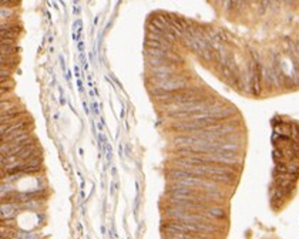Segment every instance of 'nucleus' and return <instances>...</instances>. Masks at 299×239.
I'll return each mask as SVG.
<instances>
[{"mask_svg":"<svg viewBox=\"0 0 299 239\" xmlns=\"http://www.w3.org/2000/svg\"><path fill=\"white\" fill-rule=\"evenodd\" d=\"M155 84H157L155 88L161 90L162 93H175V91H182V90L188 88V78L184 76H177V77H171L170 80L160 81Z\"/></svg>","mask_w":299,"mask_h":239,"instance_id":"1","label":"nucleus"},{"mask_svg":"<svg viewBox=\"0 0 299 239\" xmlns=\"http://www.w3.org/2000/svg\"><path fill=\"white\" fill-rule=\"evenodd\" d=\"M26 125H27V121H26V120H21V121H17V122H13L10 127H4V125H2V137L9 135V134H12V132H14V131L24 130Z\"/></svg>","mask_w":299,"mask_h":239,"instance_id":"2","label":"nucleus"},{"mask_svg":"<svg viewBox=\"0 0 299 239\" xmlns=\"http://www.w3.org/2000/svg\"><path fill=\"white\" fill-rule=\"evenodd\" d=\"M17 211V206L14 205V203H2V219H10L13 218L16 214L14 212Z\"/></svg>","mask_w":299,"mask_h":239,"instance_id":"3","label":"nucleus"},{"mask_svg":"<svg viewBox=\"0 0 299 239\" xmlns=\"http://www.w3.org/2000/svg\"><path fill=\"white\" fill-rule=\"evenodd\" d=\"M145 53H147L150 57H155V59H167V57H168L167 51L157 50V48H147V47H145Z\"/></svg>","mask_w":299,"mask_h":239,"instance_id":"4","label":"nucleus"},{"mask_svg":"<svg viewBox=\"0 0 299 239\" xmlns=\"http://www.w3.org/2000/svg\"><path fill=\"white\" fill-rule=\"evenodd\" d=\"M147 61H148V64H151L152 69H155V67H162V66H171V63L167 59H155V57H148Z\"/></svg>","mask_w":299,"mask_h":239,"instance_id":"5","label":"nucleus"},{"mask_svg":"<svg viewBox=\"0 0 299 239\" xmlns=\"http://www.w3.org/2000/svg\"><path fill=\"white\" fill-rule=\"evenodd\" d=\"M274 160H275V162H278V161H284V150H281V148H275L274 150Z\"/></svg>","mask_w":299,"mask_h":239,"instance_id":"6","label":"nucleus"}]
</instances>
